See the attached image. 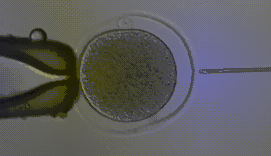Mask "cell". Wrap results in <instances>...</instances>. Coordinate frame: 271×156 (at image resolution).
Masks as SVG:
<instances>
[{"label": "cell", "instance_id": "obj_4", "mask_svg": "<svg viewBox=\"0 0 271 156\" xmlns=\"http://www.w3.org/2000/svg\"><path fill=\"white\" fill-rule=\"evenodd\" d=\"M46 34L44 30L40 29L33 30L30 33V38L35 40H45Z\"/></svg>", "mask_w": 271, "mask_h": 156}, {"label": "cell", "instance_id": "obj_2", "mask_svg": "<svg viewBox=\"0 0 271 156\" xmlns=\"http://www.w3.org/2000/svg\"><path fill=\"white\" fill-rule=\"evenodd\" d=\"M79 84L73 79L49 82L1 100V118L57 116L66 114L76 101Z\"/></svg>", "mask_w": 271, "mask_h": 156}, {"label": "cell", "instance_id": "obj_3", "mask_svg": "<svg viewBox=\"0 0 271 156\" xmlns=\"http://www.w3.org/2000/svg\"><path fill=\"white\" fill-rule=\"evenodd\" d=\"M1 55L52 75H72L76 66L71 47L55 41L4 36L1 38Z\"/></svg>", "mask_w": 271, "mask_h": 156}, {"label": "cell", "instance_id": "obj_1", "mask_svg": "<svg viewBox=\"0 0 271 156\" xmlns=\"http://www.w3.org/2000/svg\"><path fill=\"white\" fill-rule=\"evenodd\" d=\"M83 94L114 121H141L157 114L174 91L177 68L168 46L147 31L120 29L91 40L80 61Z\"/></svg>", "mask_w": 271, "mask_h": 156}]
</instances>
